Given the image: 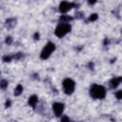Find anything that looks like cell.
<instances>
[{
	"mask_svg": "<svg viewBox=\"0 0 122 122\" xmlns=\"http://www.w3.org/2000/svg\"><path fill=\"white\" fill-rule=\"evenodd\" d=\"M90 95L93 99H103L106 96V89L98 84H93L90 88Z\"/></svg>",
	"mask_w": 122,
	"mask_h": 122,
	"instance_id": "obj_1",
	"label": "cell"
},
{
	"mask_svg": "<svg viewBox=\"0 0 122 122\" xmlns=\"http://www.w3.org/2000/svg\"><path fill=\"white\" fill-rule=\"evenodd\" d=\"M71 25L69 23H60L56 27V29L54 30V34L57 37L61 38V37L65 36L68 32H70L71 31Z\"/></svg>",
	"mask_w": 122,
	"mask_h": 122,
	"instance_id": "obj_2",
	"label": "cell"
},
{
	"mask_svg": "<svg viewBox=\"0 0 122 122\" xmlns=\"http://www.w3.org/2000/svg\"><path fill=\"white\" fill-rule=\"evenodd\" d=\"M54 50H55V45L52 42H48L40 53V58L43 60H46L51 56V54L52 53V51H54Z\"/></svg>",
	"mask_w": 122,
	"mask_h": 122,
	"instance_id": "obj_3",
	"label": "cell"
},
{
	"mask_svg": "<svg viewBox=\"0 0 122 122\" xmlns=\"http://www.w3.org/2000/svg\"><path fill=\"white\" fill-rule=\"evenodd\" d=\"M63 90L66 94H71L74 92L75 88V82L71 78H66L63 81Z\"/></svg>",
	"mask_w": 122,
	"mask_h": 122,
	"instance_id": "obj_4",
	"label": "cell"
},
{
	"mask_svg": "<svg viewBox=\"0 0 122 122\" xmlns=\"http://www.w3.org/2000/svg\"><path fill=\"white\" fill-rule=\"evenodd\" d=\"M74 7H78V5H76L74 3H70V2H67V1H62L59 4V10H60V12L66 13L71 8H74Z\"/></svg>",
	"mask_w": 122,
	"mask_h": 122,
	"instance_id": "obj_5",
	"label": "cell"
},
{
	"mask_svg": "<svg viewBox=\"0 0 122 122\" xmlns=\"http://www.w3.org/2000/svg\"><path fill=\"white\" fill-rule=\"evenodd\" d=\"M52 111L55 116H60L64 112V104L60 102H55L52 104Z\"/></svg>",
	"mask_w": 122,
	"mask_h": 122,
	"instance_id": "obj_6",
	"label": "cell"
},
{
	"mask_svg": "<svg viewBox=\"0 0 122 122\" xmlns=\"http://www.w3.org/2000/svg\"><path fill=\"white\" fill-rule=\"evenodd\" d=\"M122 81V77L121 76H117V77H113L111 81H110V87L112 89H115L119 86L120 82Z\"/></svg>",
	"mask_w": 122,
	"mask_h": 122,
	"instance_id": "obj_7",
	"label": "cell"
},
{
	"mask_svg": "<svg viewBox=\"0 0 122 122\" xmlns=\"http://www.w3.org/2000/svg\"><path fill=\"white\" fill-rule=\"evenodd\" d=\"M37 102H38V97H37L35 94H33V95H30V98H29V105H30V107L35 108V106H36Z\"/></svg>",
	"mask_w": 122,
	"mask_h": 122,
	"instance_id": "obj_8",
	"label": "cell"
},
{
	"mask_svg": "<svg viewBox=\"0 0 122 122\" xmlns=\"http://www.w3.org/2000/svg\"><path fill=\"white\" fill-rule=\"evenodd\" d=\"M71 20H72V17L69 15H61L59 17V21H61L62 23H69Z\"/></svg>",
	"mask_w": 122,
	"mask_h": 122,
	"instance_id": "obj_9",
	"label": "cell"
},
{
	"mask_svg": "<svg viewBox=\"0 0 122 122\" xmlns=\"http://www.w3.org/2000/svg\"><path fill=\"white\" fill-rule=\"evenodd\" d=\"M22 92H23V86H22L21 84H18V85L16 86L15 90H14V95H15V96H19V95L22 93Z\"/></svg>",
	"mask_w": 122,
	"mask_h": 122,
	"instance_id": "obj_10",
	"label": "cell"
},
{
	"mask_svg": "<svg viewBox=\"0 0 122 122\" xmlns=\"http://www.w3.org/2000/svg\"><path fill=\"white\" fill-rule=\"evenodd\" d=\"M15 19H13V18H10V19H8L7 21H6V24H7V26L8 27H10V28H11V27H13L14 25H15Z\"/></svg>",
	"mask_w": 122,
	"mask_h": 122,
	"instance_id": "obj_11",
	"label": "cell"
},
{
	"mask_svg": "<svg viewBox=\"0 0 122 122\" xmlns=\"http://www.w3.org/2000/svg\"><path fill=\"white\" fill-rule=\"evenodd\" d=\"M8 85H9V83H8V81L6 79H3V80L0 81V88L1 89L5 90L6 88H8Z\"/></svg>",
	"mask_w": 122,
	"mask_h": 122,
	"instance_id": "obj_12",
	"label": "cell"
},
{
	"mask_svg": "<svg viewBox=\"0 0 122 122\" xmlns=\"http://www.w3.org/2000/svg\"><path fill=\"white\" fill-rule=\"evenodd\" d=\"M97 19H98V15H97V13H92V14H91L90 17H89V21H92V22L96 21Z\"/></svg>",
	"mask_w": 122,
	"mask_h": 122,
	"instance_id": "obj_13",
	"label": "cell"
},
{
	"mask_svg": "<svg viewBox=\"0 0 122 122\" xmlns=\"http://www.w3.org/2000/svg\"><path fill=\"white\" fill-rule=\"evenodd\" d=\"M23 56H24V54H23L22 52H17V53H15L12 57H13L15 60H19V59H21Z\"/></svg>",
	"mask_w": 122,
	"mask_h": 122,
	"instance_id": "obj_14",
	"label": "cell"
},
{
	"mask_svg": "<svg viewBox=\"0 0 122 122\" xmlns=\"http://www.w3.org/2000/svg\"><path fill=\"white\" fill-rule=\"evenodd\" d=\"M12 58H13V57H12L11 55H5V56L3 57V61L6 62V63H7V62H10Z\"/></svg>",
	"mask_w": 122,
	"mask_h": 122,
	"instance_id": "obj_15",
	"label": "cell"
},
{
	"mask_svg": "<svg viewBox=\"0 0 122 122\" xmlns=\"http://www.w3.org/2000/svg\"><path fill=\"white\" fill-rule=\"evenodd\" d=\"M5 42H6V44H8V45H10V44L12 43V38H11L10 36H7V37H6V40H5Z\"/></svg>",
	"mask_w": 122,
	"mask_h": 122,
	"instance_id": "obj_16",
	"label": "cell"
},
{
	"mask_svg": "<svg viewBox=\"0 0 122 122\" xmlns=\"http://www.w3.org/2000/svg\"><path fill=\"white\" fill-rule=\"evenodd\" d=\"M115 96H116L117 99H121V98H122V91H118V92H116Z\"/></svg>",
	"mask_w": 122,
	"mask_h": 122,
	"instance_id": "obj_17",
	"label": "cell"
},
{
	"mask_svg": "<svg viewBox=\"0 0 122 122\" xmlns=\"http://www.w3.org/2000/svg\"><path fill=\"white\" fill-rule=\"evenodd\" d=\"M10 105H11V102H10V99H8V100L6 101V104H5L6 108H10Z\"/></svg>",
	"mask_w": 122,
	"mask_h": 122,
	"instance_id": "obj_18",
	"label": "cell"
},
{
	"mask_svg": "<svg viewBox=\"0 0 122 122\" xmlns=\"http://www.w3.org/2000/svg\"><path fill=\"white\" fill-rule=\"evenodd\" d=\"M39 37H40V34H39V32H35V33L33 34V38H34L35 40H38V39H39Z\"/></svg>",
	"mask_w": 122,
	"mask_h": 122,
	"instance_id": "obj_19",
	"label": "cell"
},
{
	"mask_svg": "<svg viewBox=\"0 0 122 122\" xmlns=\"http://www.w3.org/2000/svg\"><path fill=\"white\" fill-rule=\"evenodd\" d=\"M97 2V0H88V3L90 4V5H93V4H95Z\"/></svg>",
	"mask_w": 122,
	"mask_h": 122,
	"instance_id": "obj_20",
	"label": "cell"
},
{
	"mask_svg": "<svg viewBox=\"0 0 122 122\" xmlns=\"http://www.w3.org/2000/svg\"><path fill=\"white\" fill-rule=\"evenodd\" d=\"M61 121H70V118L67 116H63V117H61Z\"/></svg>",
	"mask_w": 122,
	"mask_h": 122,
	"instance_id": "obj_21",
	"label": "cell"
},
{
	"mask_svg": "<svg viewBox=\"0 0 122 122\" xmlns=\"http://www.w3.org/2000/svg\"><path fill=\"white\" fill-rule=\"evenodd\" d=\"M109 42H110V41H109V39H108V38H105V40H104V45H105V46H106V45H108V44H109Z\"/></svg>",
	"mask_w": 122,
	"mask_h": 122,
	"instance_id": "obj_22",
	"label": "cell"
}]
</instances>
